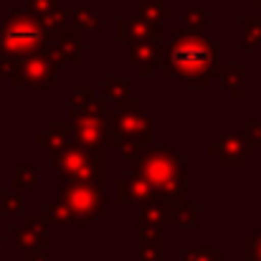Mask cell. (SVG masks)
Segmentation results:
<instances>
[{
  "mask_svg": "<svg viewBox=\"0 0 261 261\" xmlns=\"http://www.w3.org/2000/svg\"><path fill=\"white\" fill-rule=\"evenodd\" d=\"M71 211H76V205H84L82 211H94V205L99 203V195H94V190L87 185H79V190H71Z\"/></svg>",
  "mask_w": 261,
  "mask_h": 261,
  "instance_id": "4",
  "label": "cell"
},
{
  "mask_svg": "<svg viewBox=\"0 0 261 261\" xmlns=\"http://www.w3.org/2000/svg\"><path fill=\"white\" fill-rule=\"evenodd\" d=\"M188 18H190V23H195V20H198V23H203V20H205V13H195V10H190V15H188Z\"/></svg>",
  "mask_w": 261,
  "mask_h": 261,
  "instance_id": "8",
  "label": "cell"
},
{
  "mask_svg": "<svg viewBox=\"0 0 261 261\" xmlns=\"http://www.w3.org/2000/svg\"><path fill=\"white\" fill-rule=\"evenodd\" d=\"M20 208H23V203H20L18 195H13V193H3V200H0V211H3V213H18Z\"/></svg>",
  "mask_w": 261,
  "mask_h": 261,
  "instance_id": "5",
  "label": "cell"
},
{
  "mask_svg": "<svg viewBox=\"0 0 261 261\" xmlns=\"http://www.w3.org/2000/svg\"><path fill=\"white\" fill-rule=\"evenodd\" d=\"M13 82L18 87H41V84H48L54 82V74H51V66L43 61V59H23L20 64H15L13 69Z\"/></svg>",
  "mask_w": 261,
  "mask_h": 261,
  "instance_id": "3",
  "label": "cell"
},
{
  "mask_svg": "<svg viewBox=\"0 0 261 261\" xmlns=\"http://www.w3.org/2000/svg\"><path fill=\"white\" fill-rule=\"evenodd\" d=\"M211 61H213V46L198 36L180 38L173 46V64L185 76L205 74L211 69Z\"/></svg>",
  "mask_w": 261,
  "mask_h": 261,
  "instance_id": "2",
  "label": "cell"
},
{
  "mask_svg": "<svg viewBox=\"0 0 261 261\" xmlns=\"http://www.w3.org/2000/svg\"><path fill=\"white\" fill-rule=\"evenodd\" d=\"M33 182H36V177L31 170H18L15 177H13V188H18V190H25V188H33Z\"/></svg>",
  "mask_w": 261,
  "mask_h": 261,
  "instance_id": "6",
  "label": "cell"
},
{
  "mask_svg": "<svg viewBox=\"0 0 261 261\" xmlns=\"http://www.w3.org/2000/svg\"><path fill=\"white\" fill-rule=\"evenodd\" d=\"M46 3H54V0H31V8L38 10V13H48V10H54V8L46 5Z\"/></svg>",
  "mask_w": 261,
  "mask_h": 261,
  "instance_id": "7",
  "label": "cell"
},
{
  "mask_svg": "<svg viewBox=\"0 0 261 261\" xmlns=\"http://www.w3.org/2000/svg\"><path fill=\"white\" fill-rule=\"evenodd\" d=\"M41 23L31 15L15 13L0 25V54L5 56H31L41 43Z\"/></svg>",
  "mask_w": 261,
  "mask_h": 261,
  "instance_id": "1",
  "label": "cell"
}]
</instances>
